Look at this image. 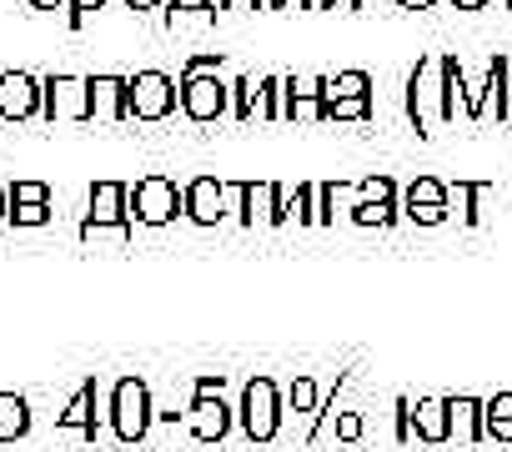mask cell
I'll return each instance as SVG.
<instances>
[{"mask_svg": "<svg viewBox=\"0 0 512 452\" xmlns=\"http://www.w3.org/2000/svg\"><path fill=\"white\" fill-rule=\"evenodd\" d=\"M126 6H131V11H151V6H156V0H126Z\"/></svg>", "mask_w": 512, "mask_h": 452, "instance_id": "obj_28", "label": "cell"}, {"mask_svg": "<svg viewBox=\"0 0 512 452\" xmlns=\"http://www.w3.org/2000/svg\"><path fill=\"white\" fill-rule=\"evenodd\" d=\"M41 116V81L26 71H6L0 76V121H31Z\"/></svg>", "mask_w": 512, "mask_h": 452, "instance_id": "obj_9", "label": "cell"}, {"mask_svg": "<svg viewBox=\"0 0 512 452\" xmlns=\"http://www.w3.org/2000/svg\"><path fill=\"white\" fill-rule=\"evenodd\" d=\"M282 427V402H277V382L272 377H251L241 392V432L251 442H272Z\"/></svg>", "mask_w": 512, "mask_h": 452, "instance_id": "obj_4", "label": "cell"}, {"mask_svg": "<svg viewBox=\"0 0 512 452\" xmlns=\"http://www.w3.org/2000/svg\"><path fill=\"white\" fill-rule=\"evenodd\" d=\"M6 211H11V201H6V186H0V221H6Z\"/></svg>", "mask_w": 512, "mask_h": 452, "instance_id": "obj_29", "label": "cell"}, {"mask_svg": "<svg viewBox=\"0 0 512 452\" xmlns=\"http://www.w3.org/2000/svg\"><path fill=\"white\" fill-rule=\"evenodd\" d=\"M91 121H126V81L91 76Z\"/></svg>", "mask_w": 512, "mask_h": 452, "instance_id": "obj_12", "label": "cell"}, {"mask_svg": "<svg viewBox=\"0 0 512 452\" xmlns=\"http://www.w3.org/2000/svg\"><path fill=\"white\" fill-rule=\"evenodd\" d=\"M171 11H216V0H171Z\"/></svg>", "mask_w": 512, "mask_h": 452, "instance_id": "obj_23", "label": "cell"}, {"mask_svg": "<svg viewBox=\"0 0 512 452\" xmlns=\"http://www.w3.org/2000/svg\"><path fill=\"white\" fill-rule=\"evenodd\" d=\"M357 432H362V417H357V412H342V417H337V437H347V442H352Z\"/></svg>", "mask_w": 512, "mask_h": 452, "instance_id": "obj_22", "label": "cell"}, {"mask_svg": "<svg viewBox=\"0 0 512 452\" xmlns=\"http://www.w3.org/2000/svg\"><path fill=\"white\" fill-rule=\"evenodd\" d=\"M131 221H141V226H166V221H176L186 206H181V186L171 181V176H141L136 186H131Z\"/></svg>", "mask_w": 512, "mask_h": 452, "instance_id": "obj_3", "label": "cell"}, {"mask_svg": "<svg viewBox=\"0 0 512 452\" xmlns=\"http://www.w3.org/2000/svg\"><path fill=\"white\" fill-rule=\"evenodd\" d=\"M417 432L422 437H432V442H442L447 437V402H417Z\"/></svg>", "mask_w": 512, "mask_h": 452, "instance_id": "obj_15", "label": "cell"}, {"mask_svg": "<svg viewBox=\"0 0 512 452\" xmlns=\"http://www.w3.org/2000/svg\"><path fill=\"white\" fill-rule=\"evenodd\" d=\"M457 11H477V6H487V0H452Z\"/></svg>", "mask_w": 512, "mask_h": 452, "instance_id": "obj_25", "label": "cell"}, {"mask_svg": "<svg viewBox=\"0 0 512 452\" xmlns=\"http://www.w3.org/2000/svg\"><path fill=\"white\" fill-rule=\"evenodd\" d=\"M216 6H251V11H256L262 0H216Z\"/></svg>", "mask_w": 512, "mask_h": 452, "instance_id": "obj_27", "label": "cell"}, {"mask_svg": "<svg viewBox=\"0 0 512 452\" xmlns=\"http://www.w3.org/2000/svg\"><path fill=\"white\" fill-rule=\"evenodd\" d=\"M407 216H422V221H437V216H442V191H437V181H417V186L407 191Z\"/></svg>", "mask_w": 512, "mask_h": 452, "instance_id": "obj_14", "label": "cell"}, {"mask_svg": "<svg viewBox=\"0 0 512 452\" xmlns=\"http://www.w3.org/2000/svg\"><path fill=\"white\" fill-rule=\"evenodd\" d=\"M41 116L56 121H91V81L86 76H46L41 81Z\"/></svg>", "mask_w": 512, "mask_h": 452, "instance_id": "obj_6", "label": "cell"}, {"mask_svg": "<svg viewBox=\"0 0 512 452\" xmlns=\"http://www.w3.org/2000/svg\"><path fill=\"white\" fill-rule=\"evenodd\" d=\"M447 432H462V437H477V402H447Z\"/></svg>", "mask_w": 512, "mask_h": 452, "instance_id": "obj_17", "label": "cell"}, {"mask_svg": "<svg viewBox=\"0 0 512 452\" xmlns=\"http://www.w3.org/2000/svg\"><path fill=\"white\" fill-rule=\"evenodd\" d=\"M226 101H231V86H226L221 76L186 66V76H181V111H186L191 121H216V116L226 111Z\"/></svg>", "mask_w": 512, "mask_h": 452, "instance_id": "obj_7", "label": "cell"}, {"mask_svg": "<svg viewBox=\"0 0 512 452\" xmlns=\"http://www.w3.org/2000/svg\"><path fill=\"white\" fill-rule=\"evenodd\" d=\"M26 6H31V11H61L66 0H26Z\"/></svg>", "mask_w": 512, "mask_h": 452, "instance_id": "obj_24", "label": "cell"}, {"mask_svg": "<svg viewBox=\"0 0 512 452\" xmlns=\"http://www.w3.org/2000/svg\"><path fill=\"white\" fill-rule=\"evenodd\" d=\"M497 417H502V432H512V397L487 402V422H497Z\"/></svg>", "mask_w": 512, "mask_h": 452, "instance_id": "obj_20", "label": "cell"}, {"mask_svg": "<svg viewBox=\"0 0 512 452\" xmlns=\"http://www.w3.org/2000/svg\"><path fill=\"white\" fill-rule=\"evenodd\" d=\"M6 221H11V226H46V221H51V206H11Z\"/></svg>", "mask_w": 512, "mask_h": 452, "instance_id": "obj_18", "label": "cell"}, {"mask_svg": "<svg viewBox=\"0 0 512 452\" xmlns=\"http://www.w3.org/2000/svg\"><path fill=\"white\" fill-rule=\"evenodd\" d=\"M61 432H81L86 442H96V382H81L76 397L66 402V412L56 417Z\"/></svg>", "mask_w": 512, "mask_h": 452, "instance_id": "obj_11", "label": "cell"}, {"mask_svg": "<svg viewBox=\"0 0 512 452\" xmlns=\"http://www.w3.org/2000/svg\"><path fill=\"white\" fill-rule=\"evenodd\" d=\"M31 432V402L21 392H0V442H21Z\"/></svg>", "mask_w": 512, "mask_h": 452, "instance_id": "obj_13", "label": "cell"}, {"mask_svg": "<svg viewBox=\"0 0 512 452\" xmlns=\"http://www.w3.org/2000/svg\"><path fill=\"white\" fill-rule=\"evenodd\" d=\"M131 186H121V181H101L96 191H91V211H86V221H81V237L91 242V237H101V232H116V237H126L131 232Z\"/></svg>", "mask_w": 512, "mask_h": 452, "instance_id": "obj_5", "label": "cell"}, {"mask_svg": "<svg viewBox=\"0 0 512 452\" xmlns=\"http://www.w3.org/2000/svg\"><path fill=\"white\" fill-rule=\"evenodd\" d=\"M66 6H71V26H81L91 11H101V6H106V0H66Z\"/></svg>", "mask_w": 512, "mask_h": 452, "instance_id": "obj_21", "label": "cell"}, {"mask_svg": "<svg viewBox=\"0 0 512 452\" xmlns=\"http://www.w3.org/2000/svg\"><path fill=\"white\" fill-rule=\"evenodd\" d=\"M272 6H282V0H272Z\"/></svg>", "mask_w": 512, "mask_h": 452, "instance_id": "obj_30", "label": "cell"}, {"mask_svg": "<svg viewBox=\"0 0 512 452\" xmlns=\"http://www.w3.org/2000/svg\"><path fill=\"white\" fill-rule=\"evenodd\" d=\"M111 432L121 442H141L151 432V387L141 377H121L111 392Z\"/></svg>", "mask_w": 512, "mask_h": 452, "instance_id": "obj_1", "label": "cell"}, {"mask_svg": "<svg viewBox=\"0 0 512 452\" xmlns=\"http://www.w3.org/2000/svg\"><path fill=\"white\" fill-rule=\"evenodd\" d=\"M181 206H186V216H191V221L216 226V221L226 216V186H221V181H211V176H196V181L181 191Z\"/></svg>", "mask_w": 512, "mask_h": 452, "instance_id": "obj_10", "label": "cell"}, {"mask_svg": "<svg viewBox=\"0 0 512 452\" xmlns=\"http://www.w3.org/2000/svg\"><path fill=\"white\" fill-rule=\"evenodd\" d=\"M6 201L11 206H51V186L46 181H11L6 186Z\"/></svg>", "mask_w": 512, "mask_h": 452, "instance_id": "obj_16", "label": "cell"}, {"mask_svg": "<svg viewBox=\"0 0 512 452\" xmlns=\"http://www.w3.org/2000/svg\"><path fill=\"white\" fill-rule=\"evenodd\" d=\"M226 402H221V377H196V397H191V412H186V427L201 437V442H221L226 437Z\"/></svg>", "mask_w": 512, "mask_h": 452, "instance_id": "obj_8", "label": "cell"}, {"mask_svg": "<svg viewBox=\"0 0 512 452\" xmlns=\"http://www.w3.org/2000/svg\"><path fill=\"white\" fill-rule=\"evenodd\" d=\"M176 101H181V86L161 71H141L126 81V116H136V121H166L176 111Z\"/></svg>", "mask_w": 512, "mask_h": 452, "instance_id": "obj_2", "label": "cell"}, {"mask_svg": "<svg viewBox=\"0 0 512 452\" xmlns=\"http://www.w3.org/2000/svg\"><path fill=\"white\" fill-rule=\"evenodd\" d=\"M292 407H297V412H312V407H317V382H312V377H297V382H292Z\"/></svg>", "mask_w": 512, "mask_h": 452, "instance_id": "obj_19", "label": "cell"}, {"mask_svg": "<svg viewBox=\"0 0 512 452\" xmlns=\"http://www.w3.org/2000/svg\"><path fill=\"white\" fill-rule=\"evenodd\" d=\"M407 11H427V6H437V0H402Z\"/></svg>", "mask_w": 512, "mask_h": 452, "instance_id": "obj_26", "label": "cell"}]
</instances>
